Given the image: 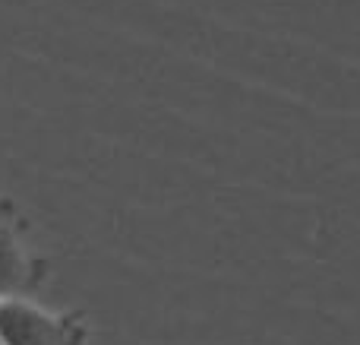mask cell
I'll list each match as a JSON object with an SVG mask.
<instances>
[{"instance_id": "cell-1", "label": "cell", "mask_w": 360, "mask_h": 345, "mask_svg": "<svg viewBox=\"0 0 360 345\" xmlns=\"http://www.w3.org/2000/svg\"><path fill=\"white\" fill-rule=\"evenodd\" d=\"M92 323L82 310H51L32 298L0 301V345H89Z\"/></svg>"}, {"instance_id": "cell-2", "label": "cell", "mask_w": 360, "mask_h": 345, "mask_svg": "<svg viewBox=\"0 0 360 345\" xmlns=\"http://www.w3.org/2000/svg\"><path fill=\"white\" fill-rule=\"evenodd\" d=\"M29 219L22 209L0 196V301L4 298H29L48 279L51 266L44 257H38L25 241Z\"/></svg>"}]
</instances>
